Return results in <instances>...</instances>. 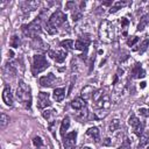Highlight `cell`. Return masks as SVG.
I'll list each match as a JSON object with an SVG mask.
<instances>
[{
    "instance_id": "obj_20",
    "label": "cell",
    "mask_w": 149,
    "mask_h": 149,
    "mask_svg": "<svg viewBox=\"0 0 149 149\" xmlns=\"http://www.w3.org/2000/svg\"><path fill=\"white\" fill-rule=\"evenodd\" d=\"M52 97H54L55 101L61 102V101L64 99V97H65V88H63V87H57V88H55L54 92H52Z\"/></svg>"
},
{
    "instance_id": "obj_42",
    "label": "cell",
    "mask_w": 149,
    "mask_h": 149,
    "mask_svg": "<svg viewBox=\"0 0 149 149\" xmlns=\"http://www.w3.org/2000/svg\"><path fill=\"white\" fill-rule=\"evenodd\" d=\"M104 146H109V144H112V141H111V139H105V141H104V143H102Z\"/></svg>"
},
{
    "instance_id": "obj_46",
    "label": "cell",
    "mask_w": 149,
    "mask_h": 149,
    "mask_svg": "<svg viewBox=\"0 0 149 149\" xmlns=\"http://www.w3.org/2000/svg\"><path fill=\"white\" fill-rule=\"evenodd\" d=\"M147 149H149V146H148V148H147Z\"/></svg>"
},
{
    "instance_id": "obj_34",
    "label": "cell",
    "mask_w": 149,
    "mask_h": 149,
    "mask_svg": "<svg viewBox=\"0 0 149 149\" xmlns=\"http://www.w3.org/2000/svg\"><path fill=\"white\" fill-rule=\"evenodd\" d=\"M119 149H130V141L127 137H125L122 143L119 146Z\"/></svg>"
},
{
    "instance_id": "obj_3",
    "label": "cell",
    "mask_w": 149,
    "mask_h": 149,
    "mask_svg": "<svg viewBox=\"0 0 149 149\" xmlns=\"http://www.w3.org/2000/svg\"><path fill=\"white\" fill-rule=\"evenodd\" d=\"M22 31L26 36L34 38L35 36H37V34L41 31V19L36 17L34 21H31L28 24H23L22 26Z\"/></svg>"
},
{
    "instance_id": "obj_41",
    "label": "cell",
    "mask_w": 149,
    "mask_h": 149,
    "mask_svg": "<svg viewBox=\"0 0 149 149\" xmlns=\"http://www.w3.org/2000/svg\"><path fill=\"white\" fill-rule=\"evenodd\" d=\"M72 6H73V7L76 6L74 1H70V2H68V3H66V9H70V8L72 7Z\"/></svg>"
},
{
    "instance_id": "obj_32",
    "label": "cell",
    "mask_w": 149,
    "mask_h": 149,
    "mask_svg": "<svg viewBox=\"0 0 149 149\" xmlns=\"http://www.w3.org/2000/svg\"><path fill=\"white\" fill-rule=\"evenodd\" d=\"M87 115H88V112H87L86 108H83V109H80V111L77 113V118H78L80 121L86 120V119H87Z\"/></svg>"
},
{
    "instance_id": "obj_8",
    "label": "cell",
    "mask_w": 149,
    "mask_h": 149,
    "mask_svg": "<svg viewBox=\"0 0 149 149\" xmlns=\"http://www.w3.org/2000/svg\"><path fill=\"white\" fill-rule=\"evenodd\" d=\"M76 140H77V132L73 130L69 134H66L63 137V143H64V148L65 149H73V147L76 146Z\"/></svg>"
},
{
    "instance_id": "obj_33",
    "label": "cell",
    "mask_w": 149,
    "mask_h": 149,
    "mask_svg": "<svg viewBox=\"0 0 149 149\" xmlns=\"http://www.w3.org/2000/svg\"><path fill=\"white\" fill-rule=\"evenodd\" d=\"M73 9H74V8H73ZM81 16H83V14H81V12H80L79 9H74V10H73V13H72V20H73V21L80 20Z\"/></svg>"
},
{
    "instance_id": "obj_30",
    "label": "cell",
    "mask_w": 149,
    "mask_h": 149,
    "mask_svg": "<svg viewBox=\"0 0 149 149\" xmlns=\"http://www.w3.org/2000/svg\"><path fill=\"white\" fill-rule=\"evenodd\" d=\"M128 26H129V21H128V19L122 17V19H121V28H122V35H123V36H127V29H128Z\"/></svg>"
},
{
    "instance_id": "obj_21",
    "label": "cell",
    "mask_w": 149,
    "mask_h": 149,
    "mask_svg": "<svg viewBox=\"0 0 149 149\" xmlns=\"http://www.w3.org/2000/svg\"><path fill=\"white\" fill-rule=\"evenodd\" d=\"M70 127V118L69 116H65L63 120H62V123H61V128H59V132H61V135L64 137L65 136V133L66 130L69 129Z\"/></svg>"
},
{
    "instance_id": "obj_11",
    "label": "cell",
    "mask_w": 149,
    "mask_h": 149,
    "mask_svg": "<svg viewBox=\"0 0 149 149\" xmlns=\"http://www.w3.org/2000/svg\"><path fill=\"white\" fill-rule=\"evenodd\" d=\"M49 56L55 59L56 63H63L66 58V51L64 50H49Z\"/></svg>"
},
{
    "instance_id": "obj_7",
    "label": "cell",
    "mask_w": 149,
    "mask_h": 149,
    "mask_svg": "<svg viewBox=\"0 0 149 149\" xmlns=\"http://www.w3.org/2000/svg\"><path fill=\"white\" fill-rule=\"evenodd\" d=\"M128 123H129V126L133 127V130H134V133H135L136 135H139V136L142 135V133H143V123H142L135 115H130V116H129Z\"/></svg>"
},
{
    "instance_id": "obj_44",
    "label": "cell",
    "mask_w": 149,
    "mask_h": 149,
    "mask_svg": "<svg viewBox=\"0 0 149 149\" xmlns=\"http://www.w3.org/2000/svg\"><path fill=\"white\" fill-rule=\"evenodd\" d=\"M141 87H142V88H143V87H146V83H144V81H142V83H141Z\"/></svg>"
},
{
    "instance_id": "obj_38",
    "label": "cell",
    "mask_w": 149,
    "mask_h": 149,
    "mask_svg": "<svg viewBox=\"0 0 149 149\" xmlns=\"http://www.w3.org/2000/svg\"><path fill=\"white\" fill-rule=\"evenodd\" d=\"M45 29H47V31H48L49 34H56V33H57V28H54V27L50 26L48 22H47V24H45Z\"/></svg>"
},
{
    "instance_id": "obj_18",
    "label": "cell",
    "mask_w": 149,
    "mask_h": 149,
    "mask_svg": "<svg viewBox=\"0 0 149 149\" xmlns=\"http://www.w3.org/2000/svg\"><path fill=\"white\" fill-rule=\"evenodd\" d=\"M132 74H133L134 78H143L146 76V72L141 66V63H136L135 64V66L132 70Z\"/></svg>"
},
{
    "instance_id": "obj_19",
    "label": "cell",
    "mask_w": 149,
    "mask_h": 149,
    "mask_svg": "<svg viewBox=\"0 0 149 149\" xmlns=\"http://www.w3.org/2000/svg\"><path fill=\"white\" fill-rule=\"evenodd\" d=\"M88 43H90V40H88V38H83V37H80L79 40H77V41L74 42V49L84 51V50H86Z\"/></svg>"
},
{
    "instance_id": "obj_16",
    "label": "cell",
    "mask_w": 149,
    "mask_h": 149,
    "mask_svg": "<svg viewBox=\"0 0 149 149\" xmlns=\"http://www.w3.org/2000/svg\"><path fill=\"white\" fill-rule=\"evenodd\" d=\"M38 5H40V1H24L21 3V8L23 12H29V10L36 9Z\"/></svg>"
},
{
    "instance_id": "obj_6",
    "label": "cell",
    "mask_w": 149,
    "mask_h": 149,
    "mask_svg": "<svg viewBox=\"0 0 149 149\" xmlns=\"http://www.w3.org/2000/svg\"><path fill=\"white\" fill-rule=\"evenodd\" d=\"M64 22H66V15L62 10H56L54 14L50 15V17L48 20V23L50 26H52L54 28L62 26Z\"/></svg>"
},
{
    "instance_id": "obj_24",
    "label": "cell",
    "mask_w": 149,
    "mask_h": 149,
    "mask_svg": "<svg viewBox=\"0 0 149 149\" xmlns=\"http://www.w3.org/2000/svg\"><path fill=\"white\" fill-rule=\"evenodd\" d=\"M148 22H149V14H146V15H143L141 17L140 23L137 24V31H142L146 28V26H147Z\"/></svg>"
},
{
    "instance_id": "obj_26",
    "label": "cell",
    "mask_w": 149,
    "mask_h": 149,
    "mask_svg": "<svg viewBox=\"0 0 149 149\" xmlns=\"http://www.w3.org/2000/svg\"><path fill=\"white\" fill-rule=\"evenodd\" d=\"M3 70H5V73H7V74H15V65H14V63H12V62L6 63Z\"/></svg>"
},
{
    "instance_id": "obj_29",
    "label": "cell",
    "mask_w": 149,
    "mask_h": 149,
    "mask_svg": "<svg viewBox=\"0 0 149 149\" xmlns=\"http://www.w3.org/2000/svg\"><path fill=\"white\" fill-rule=\"evenodd\" d=\"M126 3L127 2H125V1H118V2H114V5L111 7V9H109V13H115V12H118L119 9H121L123 6H126Z\"/></svg>"
},
{
    "instance_id": "obj_5",
    "label": "cell",
    "mask_w": 149,
    "mask_h": 149,
    "mask_svg": "<svg viewBox=\"0 0 149 149\" xmlns=\"http://www.w3.org/2000/svg\"><path fill=\"white\" fill-rule=\"evenodd\" d=\"M92 98H93V101L95 102V105L99 108H106V107L109 106V97L102 90L95 91Z\"/></svg>"
},
{
    "instance_id": "obj_13",
    "label": "cell",
    "mask_w": 149,
    "mask_h": 149,
    "mask_svg": "<svg viewBox=\"0 0 149 149\" xmlns=\"http://www.w3.org/2000/svg\"><path fill=\"white\" fill-rule=\"evenodd\" d=\"M95 91L97 90L92 85H86V86L83 87V90L80 92V98H83L86 101V100H88V99H91L93 97V94H94Z\"/></svg>"
},
{
    "instance_id": "obj_35",
    "label": "cell",
    "mask_w": 149,
    "mask_h": 149,
    "mask_svg": "<svg viewBox=\"0 0 149 149\" xmlns=\"http://www.w3.org/2000/svg\"><path fill=\"white\" fill-rule=\"evenodd\" d=\"M148 45H149V41L146 38V40H144V41L141 43V45H140V49H139V52H140V54H143V52L147 50Z\"/></svg>"
},
{
    "instance_id": "obj_25",
    "label": "cell",
    "mask_w": 149,
    "mask_h": 149,
    "mask_svg": "<svg viewBox=\"0 0 149 149\" xmlns=\"http://www.w3.org/2000/svg\"><path fill=\"white\" fill-rule=\"evenodd\" d=\"M61 47L63 49H65V51L66 50H71L72 48H74V42L72 40H64V41L61 42Z\"/></svg>"
},
{
    "instance_id": "obj_27",
    "label": "cell",
    "mask_w": 149,
    "mask_h": 149,
    "mask_svg": "<svg viewBox=\"0 0 149 149\" xmlns=\"http://www.w3.org/2000/svg\"><path fill=\"white\" fill-rule=\"evenodd\" d=\"M107 114H108V112H107L106 108H99V109H97V111L94 112V118H95L97 120H100V119L105 118Z\"/></svg>"
},
{
    "instance_id": "obj_45",
    "label": "cell",
    "mask_w": 149,
    "mask_h": 149,
    "mask_svg": "<svg viewBox=\"0 0 149 149\" xmlns=\"http://www.w3.org/2000/svg\"><path fill=\"white\" fill-rule=\"evenodd\" d=\"M83 149H91V148H90V147H84Z\"/></svg>"
},
{
    "instance_id": "obj_23",
    "label": "cell",
    "mask_w": 149,
    "mask_h": 149,
    "mask_svg": "<svg viewBox=\"0 0 149 149\" xmlns=\"http://www.w3.org/2000/svg\"><path fill=\"white\" fill-rule=\"evenodd\" d=\"M148 143H149V133L148 132H144L140 136V142H139V146L137 147H139V149H141V148L146 147Z\"/></svg>"
},
{
    "instance_id": "obj_22",
    "label": "cell",
    "mask_w": 149,
    "mask_h": 149,
    "mask_svg": "<svg viewBox=\"0 0 149 149\" xmlns=\"http://www.w3.org/2000/svg\"><path fill=\"white\" fill-rule=\"evenodd\" d=\"M42 115H43V118L45 119V120H50L49 122H52L54 121V116L56 115V111L55 109H43V112H42Z\"/></svg>"
},
{
    "instance_id": "obj_1",
    "label": "cell",
    "mask_w": 149,
    "mask_h": 149,
    "mask_svg": "<svg viewBox=\"0 0 149 149\" xmlns=\"http://www.w3.org/2000/svg\"><path fill=\"white\" fill-rule=\"evenodd\" d=\"M16 99L19 100V102L26 107V108H30L31 106V93H30V87L23 81L20 80L19 81V86L16 88Z\"/></svg>"
},
{
    "instance_id": "obj_36",
    "label": "cell",
    "mask_w": 149,
    "mask_h": 149,
    "mask_svg": "<svg viewBox=\"0 0 149 149\" xmlns=\"http://www.w3.org/2000/svg\"><path fill=\"white\" fill-rule=\"evenodd\" d=\"M33 143H34V146H35V147H37V148H41V147L43 146L42 139H41L40 136H35V137L33 139Z\"/></svg>"
},
{
    "instance_id": "obj_28",
    "label": "cell",
    "mask_w": 149,
    "mask_h": 149,
    "mask_svg": "<svg viewBox=\"0 0 149 149\" xmlns=\"http://www.w3.org/2000/svg\"><path fill=\"white\" fill-rule=\"evenodd\" d=\"M8 123H9V116L5 113H1V115H0V128L1 129L6 128V126Z\"/></svg>"
},
{
    "instance_id": "obj_40",
    "label": "cell",
    "mask_w": 149,
    "mask_h": 149,
    "mask_svg": "<svg viewBox=\"0 0 149 149\" xmlns=\"http://www.w3.org/2000/svg\"><path fill=\"white\" fill-rule=\"evenodd\" d=\"M139 112H140V114H142L144 116H148L149 115V109L148 108H140Z\"/></svg>"
},
{
    "instance_id": "obj_9",
    "label": "cell",
    "mask_w": 149,
    "mask_h": 149,
    "mask_svg": "<svg viewBox=\"0 0 149 149\" xmlns=\"http://www.w3.org/2000/svg\"><path fill=\"white\" fill-rule=\"evenodd\" d=\"M30 45L33 47V49L38 50V51H48L49 50V45L38 36H35L34 38H31Z\"/></svg>"
},
{
    "instance_id": "obj_43",
    "label": "cell",
    "mask_w": 149,
    "mask_h": 149,
    "mask_svg": "<svg viewBox=\"0 0 149 149\" xmlns=\"http://www.w3.org/2000/svg\"><path fill=\"white\" fill-rule=\"evenodd\" d=\"M111 3H112V1H105V2L102 3V5H105V6H109Z\"/></svg>"
},
{
    "instance_id": "obj_15",
    "label": "cell",
    "mask_w": 149,
    "mask_h": 149,
    "mask_svg": "<svg viewBox=\"0 0 149 149\" xmlns=\"http://www.w3.org/2000/svg\"><path fill=\"white\" fill-rule=\"evenodd\" d=\"M99 136H100V132L98 127H91L86 132V137L90 139L88 141H99Z\"/></svg>"
},
{
    "instance_id": "obj_14",
    "label": "cell",
    "mask_w": 149,
    "mask_h": 149,
    "mask_svg": "<svg viewBox=\"0 0 149 149\" xmlns=\"http://www.w3.org/2000/svg\"><path fill=\"white\" fill-rule=\"evenodd\" d=\"M2 100L7 106H9V107L13 106V102H14L13 101V94L10 92V87L9 86H6L3 88V91H2Z\"/></svg>"
},
{
    "instance_id": "obj_10",
    "label": "cell",
    "mask_w": 149,
    "mask_h": 149,
    "mask_svg": "<svg viewBox=\"0 0 149 149\" xmlns=\"http://www.w3.org/2000/svg\"><path fill=\"white\" fill-rule=\"evenodd\" d=\"M50 105H51V102H50V95H49V93L40 92L38 93V99H37V107L40 109H45Z\"/></svg>"
},
{
    "instance_id": "obj_17",
    "label": "cell",
    "mask_w": 149,
    "mask_h": 149,
    "mask_svg": "<svg viewBox=\"0 0 149 149\" xmlns=\"http://www.w3.org/2000/svg\"><path fill=\"white\" fill-rule=\"evenodd\" d=\"M71 107L73 109H77V111H80L83 108L86 107V101L83 99V98H74L72 101H71Z\"/></svg>"
},
{
    "instance_id": "obj_12",
    "label": "cell",
    "mask_w": 149,
    "mask_h": 149,
    "mask_svg": "<svg viewBox=\"0 0 149 149\" xmlns=\"http://www.w3.org/2000/svg\"><path fill=\"white\" fill-rule=\"evenodd\" d=\"M55 81H56V77L54 73H48L47 76H43L40 78V84L43 87H51L54 86Z\"/></svg>"
},
{
    "instance_id": "obj_2",
    "label": "cell",
    "mask_w": 149,
    "mask_h": 149,
    "mask_svg": "<svg viewBox=\"0 0 149 149\" xmlns=\"http://www.w3.org/2000/svg\"><path fill=\"white\" fill-rule=\"evenodd\" d=\"M99 37L105 43H111L114 40V29L113 24L108 20H104L99 28Z\"/></svg>"
},
{
    "instance_id": "obj_4",
    "label": "cell",
    "mask_w": 149,
    "mask_h": 149,
    "mask_svg": "<svg viewBox=\"0 0 149 149\" xmlns=\"http://www.w3.org/2000/svg\"><path fill=\"white\" fill-rule=\"evenodd\" d=\"M48 66H49V63H48L45 56H43V55H35L33 57V66H31V70H33V73L34 74H37V73L44 71Z\"/></svg>"
},
{
    "instance_id": "obj_31",
    "label": "cell",
    "mask_w": 149,
    "mask_h": 149,
    "mask_svg": "<svg viewBox=\"0 0 149 149\" xmlns=\"http://www.w3.org/2000/svg\"><path fill=\"white\" fill-rule=\"evenodd\" d=\"M119 126H120V121H119V119H114L111 123H109V126H108V132H115L118 128H119Z\"/></svg>"
},
{
    "instance_id": "obj_37",
    "label": "cell",
    "mask_w": 149,
    "mask_h": 149,
    "mask_svg": "<svg viewBox=\"0 0 149 149\" xmlns=\"http://www.w3.org/2000/svg\"><path fill=\"white\" fill-rule=\"evenodd\" d=\"M10 45H12L13 48H17V47L20 45V38H19L16 35H14V36L12 37V42H10Z\"/></svg>"
},
{
    "instance_id": "obj_39",
    "label": "cell",
    "mask_w": 149,
    "mask_h": 149,
    "mask_svg": "<svg viewBox=\"0 0 149 149\" xmlns=\"http://www.w3.org/2000/svg\"><path fill=\"white\" fill-rule=\"evenodd\" d=\"M139 41V37L137 36H132L130 38H128V41H127V44L129 45V47H133L136 42Z\"/></svg>"
}]
</instances>
